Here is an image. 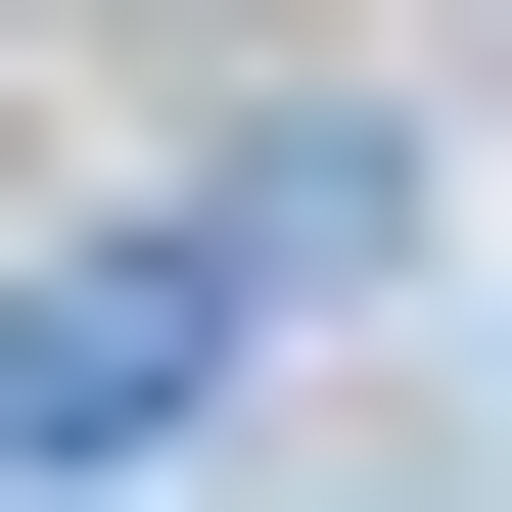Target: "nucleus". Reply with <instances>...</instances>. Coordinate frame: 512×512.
I'll list each match as a JSON object with an SVG mask.
<instances>
[{
  "label": "nucleus",
  "instance_id": "1",
  "mask_svg": "<svg viewBox=\"0 0 512 512\" xmlns=\"http://www.w3.org/2000/svg\"><path fill=\"white\" fill-rule=\"evenodd\" d=\"M187 419H233V280H187V233L0 280V512H47V466H187Z\"/></svg>",
  "mask_w": 512,
  "mask_h": 512
},
{
  "label": "nucleus",
  "instance_id": "2",
  "mask_svg": "<svg viewBox=\"0 0 512 512\" xmlns=\"http://www.w3.org/2000/svg\"><path fill=\"white\" fill-rule=\"evenodd\" d=\"M373 233H419V140H373V94H280V140H233V187H187V280H233V326H326V280H373Z\"/></svg>",
  "mask_w": 512,
  "mask_h": 512
}]
</instances>
